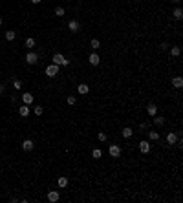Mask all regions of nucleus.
<instances>
[{"instance_id": "1", "label": "nucleus", "mask_w": 183, "mask_h": 203, "mask_svg": "<svg viewBox=\"0 0 183 203\" xmlns=\"http://www.w3.org/2000/svg\"><path fill=\"white\" fill-rule=\"evenodd\" d=\"M53 64H57V66H70V59H66L62 53H55L53 55Z\"/></svg>"}, {"instance_id": "2", "label": "nucleus", "mask_w": 183, "mask_h": 203, "mask_svg": "<svg viewBox=\"0 0 183 203\" xmlns=\"http://www.w3.org/2000/svg\"><path fill=\"white\" fill-rule=\"evenodd\" d=\"M108 154H110L114 159H117V157H121L123 148H121L119 145H115V143H114V145H110V146H108Z\"/></svg>"}, {"instance_id": "3", "label": "nucleus", "mask_w": 183, "mask_h": 203, "mask_svg": "<svg viewBox=\"0 0 183 203\" xmlns=\"http://www.w3.org/2000/svg\"><path fill=\"white\" fill-rule=\"evenodd\" d=\"M39 59H40V57H39V53H37V51H28V53H26V62L31 64V66H33V64H37Z\"/></svg>"}, {"instance_id": "4", "label": "nucleus", "mask_w": 183, "mask_h": 203, "mask_svg": "<svg viewBox=\"0 0 183 203\" xmlns=\"http://www.w3.org/2000/svg\"><path fill=\"white\" fill-rule=\"evenodd\" d=\"M46 75L50 77V79H53V77H57L59 75V66H57V64H50V66L46 68Z\"/></svg>"}, {"instance_id": "5", "label": "nucleus", "mask_w": 183, "mask_h": 203, "mask_svg": "<svg viewBox=\"0 0 183 203\" xmlns=\"http://www.w3.org/2000/svg\"><path fill=\"white\" fill-rule=\"evenodd\" d=\"M137 146H139V152H141V154H148V152H150V148H152V146H150V141H145V139L139 141Z\"/></svg>"}, {"instance_id": "6", "label": "nucleus", "mask_w": 183, "mask_h": 203, "mask_svg": "<svg viewBox=\"0 0 183 203\" xmlns=\"http://www.w3.org/2000/svg\"><path fill=\"white\" fill-rule=\"evenodd\" d=\"M178 139H179V134H178V132H168V134H167V143H168L170 146H174V145L178 143Z\"/></svg>"}, {"instance_id": "7", "label": "nucleus", "mask_w": 183, "mask_h": 203, "mask_svg": "<svg viewBox=\"0 0 183 203\" xmlns=\"http://www.w3.org/2000/svg\"><path fill=\"white\" fill-rule=\"evenodd\" d=\"M88 62L92 64V66H99V62H101L99 53H97V51H92V53H90V57H88Z\"/></svg>"}, {"instance_id": "8", "label": "nucleus", "mask_w": 183, "mask_h": 203, "mask_svg": "<svg viewBox=\"0 0 183 203\" xmlns=\"http://www.w3.org/2000/svg\"><path fill=\"white\" fill-rule=\"evenodd\" d=\"M59 199H61L59 190H50V192H48V201H50V203H57Z\"/></svg>"}, {"instance_id": "9", "label": "nucleus", "mask_w": 183, "mask_h": 203, "mask_svg": "<svg viewBox=\"0 0 183 203\" xmlns=\"http://www.w3.org/2000/svg\"><path fill=\"white\" fill-rule=\"evenodd\" d=\"M68 29L71 31V33H77V31L81 29V22H79V20H70V22H68Z\"/></svg>"}, {"instance_id": "10", "label": "nucleus", "mask_w": 183, "mask_h": 203, "mask_svg": "<svg viewBox=\"0 0 183 203\" xmlns=\"http://www.w3.org/2000/svg\"><path fill=\"white\" fill-rule=\"evenodd\" d=\"M147 114H148L150 117L157 115V104H156V103H148V106H147Z\"/></svg>"}, {"instance_id": "11", "label": "nucleus", "mask_w": 183, "mask_h": 203, "mask_svg": "<svg viewBox=\"0 0 183 203\" xmlns=\"http://www.w3.org/2000/svg\"><path fill=\"white\" fill-rule=\"evenodd\" d=\"M29 114H31L29 104H22V106L18 108V115H20V117H29Z\"/></svg>"}, {"instance_id": "12", "label": "nucleus", "mask_w": 183, "mask_h": 203, "mask_svg": "<svg viewBox=\"0 0 183 203\" xmlns=\"http://www.w3.org/2000/svg\"><path fill=\"white\" fill-rule=\"evenodd\" d=\"M90 92V86L86 82H81V84H77V93H81V95H86Z\"/></svg>"}, {"instance_id": "13", "label": "nucleus", "mask_w": 183, "mask_h": 203, "mask_svg": "<svg viewBox=\"0 0 183 203\" xmlns=\"http://www.w3.org/2000/svg\"><path fill=\"white\" fill-rule=\"evenodd\" d=\"M33 146L35 145H33V141H31V139H24L22 141V150L24 152H31V150H33Z\"/></svg>"}, {"instance_id": "14", "label": "nucleus", "mask_w": 183, "mask_h": 203, "mask_svg": "<svg viewBox=\"0 0 183 203\" xmlns=\"http://www.w3.org/2000/svg\"><path fill=\"white\" fill-rule=\"evenodd\" d=\"M121 135L125 137V139H130V137L134 135V130H132V128H130V126H125V128H123V130H121Z\"/></svg>"}, {"instance_id": "15", "label": "nucleus", "mask_w": 183, "mask_h": 203, "mask_svg": "<svg viewBox=\"0 0 183 203\" xmlns=\"http://www.w3.org/2000/svg\"><path fill=\"white\" fill-rule=\"evenodd\" d=\"M22 103L24 104H31V103H33V93H29V92L22 93Z\"/></svg>"}, {"instance_id": "16", "label": "nucleus", "mask_w": 183, "mask_h": 203, "mask_svg": "<svg viewBox=\"0 0 183 203\" xmlns=\"http://www.w3.org/2000/svg\"><path fill=\"white\" fill-rule=\"evenodd\" d=\"M15 39H17V31H15V29H7V31H6V40L13 42Z\"/></svg>"}, {"instance_id": "17", "label": "nucleus", "mask_w": 183, "mask_h": 203, "mask_svg": "<svg viewBox=\"0 0 183 203\" xmlns=\"http://www.w3.org/2000/svg\"><path fill=\"white\" fill-rule=\"evenodd\" d=\"M152 123H154L156 126H163V124H165V117H159V115H154V117H152Z\"/></svg>"}, {"instance_id": "18", "label": "nucleus", "mask_w": 183, "mask_h": 203, "mask_svg": "<svg viewBox=\"0 0 183 203\" xmlns=\"http://www.w3.org/2000/svg\"><path fill=\"white\" fill-rule=\"evenodd\" d=\"M172 86L174 88H183V79L181 77H172Z\"/></svg>"}, {"instance_id": "19", "label": "nucleus", "mask_w": 183, "mask_h": 203, "mask_svg": "<svg viewBox=\"0 0 183 203\" xmlns=\"http://www.w3.org/2000/svg\"><path fill=\"white\" fill-rule=\"evenodd\" d=\"M172 17H174L176 20H181V18H183V9H181V7H176L174 11H172Z\"/></svg>"}, {"instance_id": "20", "label": "nucleus", "mask_w": 183, "mask_h": 203, "mask_svg": "<svg viewBox=\"0 0 183 203\" xmlns=\"http://www.w3.org/2000/svg\"><path fill=\"white\" fill-rule=\"evenodd\" d=\"M181 55V48L179 46H172L170 48V57H179Z\"/></svg>"}, {"instance_id": "21", "label": "nucleus", "mask_w": 183, "mask_h": 203, "mask_svg": "<svg viewBox=\"0 0 183 203\" xmlns=\"http://www.w3.org/2000/svg\"><path fill=\"white\" fill-rule=\"evenodd\" d=\"M148 139L150 141H159V132L157 130H150L148 132Z\"/></svg>"}, {"instance_id": "22", "label": "nucleus", "mask_w": 183, "mask_h": 203, "mask_svg": "<svg viewBox=\"0 0 183 203\" xmlns=\"http://www.w3.org/2000/svg\"><path fill=\"white\" fill-rule=\"evenodd\" d=\"M90 46H92V49H93V51H97V49L101 48V42H99V39H92V40H90Z\"/></svg>"}, {"instance_id": "23", "label": "nucleus", "mask_w": 183, "mask_h": 203, "mask_svg": "<svg viewBox=\"0 0 183 203\" xmlns=\"http://www.w3.org/2000/svg\"><path fill=\"white\" fill-rule=\"evenodd\" d=\"M35 46H37L35 39H31V37H29V39H26V48H28V49H33Z\"/></svg>"}, {"instance_id": "24", "label": "nucleus", "mask_w": 183, "mask_h": 203, "mask_svg": "<svg viewBox=\"0 0 183 203\" xmlns=\"http://www.w3.org/2000/svg\"><path fill=\"white\" fill-rule=\"evenodd\" d=\"M57 185H59L61 188L68 187V178H64V176H62V178H59V179H57Z\"/></svg>"}, {"instance_id": "25", "label": "nucleus", "mask_w": 183, "mask_h": 203, "mask_svg": "<svg viewBox=\"0 0 183 203\" xmlns=\"http://www.w3.org/2000/svg\"><path fill=\"white\" fill-rule=\"evenodd\" d=\"M92 157H93V159H101V157H103V150H101V148H93Z\"/></svg>"}, {"instance_id": "26", "label": "nucleus", "mask_w": 183, "mask_h": 203, "mask_svg": "<svg viewBox=\"0 0 183 203\" xmlns=\"http://www.w3.org/2000/svg\"><path fill=\"white\" fill-rule=\"evenodd\" d=\"M64 15H66V9H64V7H61V6H59V7H55V17H59V18H61V17H64Z\"/></svg>"}, {"instance_id": "27", "label": "nucleus", "mask_w": 183, "mask_h": 203, "mask_svg": "<svg viewBox=\"0 0 183 203\" xmlns=\"http://www.w3.org/2000/svg\"><path fill=\"white\" fill-rule=\"evenodd\" d=\"M97 139H99V143H106V141H108V135H106L104 132H99L97 134Z\"/></svg>"}, {"instance_id": "28", "label": "nucleus", "mask_w": 183, "mask_h": 203, "mask_svg": "<svg viewBox=\"0 0 183 203\" xmlns=\"http://www.w3.org/2000/svg\"><path fill=\"white\" fill-rule=\"evenodd\" d=\"M13 88H15V90H22V81L15 79V81H13Z\"/></svg>"}, {"instance_id": "29", "label": "nucleus", "mask_w": 183, "mask_h": 203, "mask_svg": "<svg viewBox=\"0 0 183 203\" xmlns=\"http://www.w3.org/2000/svg\"><path fill=\"white\" fill-rule=\"evenodd\" d=\"M148 128H150V121H143L139 124V130H148Z\"/></svg>"}, {"instance_id": "30", "label": "nucleus", "mask_w": 183, "mask_h": 203, "mask_svg": "<svg viewBox=\"0 0 183 203\" xmlns=\"http://www.w3.org/2000/svg\"><path fill=\"white\" fill-rule=\"evenodd\" d=\"M66 103H68L70 106H73L75 103H77V99H75V97H73V95H68V97H66Z\"/></svg>"}, {"instance_id": "31", "label": "nucleus", "mask_w": 183, "mask_h": 203, "mask_svg": "<svg viewBox=\"0 0 183 203\" xmlns=\"http://www.w3.org/2000/svg\"><path fill=\"white\" fill-rule=\"evenodd\" d=\"M42 112H44L42 106H35V108H33V114H35V115H42Z\"/></svg>"}, {"instance_id": "32", "label": "nucleus", "mask_w": 183, "mask_h": 203, "mask_svg": "<svg viewBox=\"0 0 183 203\" xmlns=\"http://www.w3.org/2000/svg\"><path fill=\"white\" fill-rule=\"evenodd\" d=\"M4 92H6V84L0 82V93H4Z\"/></svg>"}, {"instance_id": "33", "label": "nucleus", "mask_w": 183, "mask_h": 203, "mask_svg": "<svg viewBox=\"0 0 183 203\" xmlns=\"http://www.w3.org/2000/svg\"><path fill=\"white\" fill-rule=\"evenodd\" d=\"M29 2H31V4H40L42 0H29Z\"/></svg>"}, {"instance_id": "34", "label": "nucleus", "mask_w": 183, "mask_h": 203, "mask_svg": "<svg viewBox=\"0 0 183 203\" xmlns=\"http://www.w3.org/2000/svg\"><path fill=\"white\" fill-rule=\"evenodd\" d=\"M181 2V0H172V4H179Z\"/></svg>"}, {"instance_id": "35", "label": "nucleus", "mask_w": 183, "mask_h": 203, "mask_svg": "<svg viewBox=\"0 0 183 203\" xmlns=\"http://www.w3.org/2000/svg\"><path fill=\"white\" fill-rule=\"evenodd\" d=\"M2 24H4V18H2V17H0V26H2Z\"/></svg>"}]
</instances>
